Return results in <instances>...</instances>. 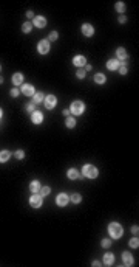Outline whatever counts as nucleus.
Wrapping results in <instances>:
<instances>
[{
	"label": "nucleus",
	"mask_w": 139,
	"mask_h": 267,
	"mask_svg": "<svg viewBox=\"0 0 139 267\" xmlns=\"http://www.w3.org/2000/svg\"><path fill=\"white\" fill-rule=\"evenodd\" d=\"M107 68L108 70H117L119 68V61H117V59H110V61L107 62Z\"/></svg>",
	"instance_id": "17"
},
{
	"label": "nucleus",
	"mask_w": 139,
	"mask_h": 267,
	"mask_svg": "<svg viewBox=\"0 0 139 267\" xmlns=\"http://www.w3.org/2000/svg\"><path fill=\"white\" fill-rule=\"evenodd\" d=\"M34 107H36V104H34V103H28V104H26V110L33 113V112H34Z\"/></svg>",
	"instance_id": "32"
},
{
	"label": "nucleus",
	"mask_w": 139,
	"mask_h": 267,
	"mask_svg": "<svg viewBox=\"0 0 139 267\" xmlns=\"http://www.w3.org/2000/svg\"><path fill=\"white\" fill-rule=\"evenodd\" d=\"M42 120H44V115H42L40 112H33V115H31V121L34 124H40Z\"/></svg>",
	"instance_id": "15"
},
{
	"label": "nucleus",
	"mask_w": 139,
	"mask_h": 267,
	"mask_svg": "<svg viewBox=\"0 0 139 267\" xmlns=\"http://www.w3.org/2000/svg\"><path fill=\"white\" fill-rule=\"evenodd\" d=\"M14 157L15 159H19V160H22L23 157H25V152L22 151V149H19V151H15V154H14Z\"/></svg>",
	"instance_id": "29"
},
{
	"label": "nucleus",
	"mask_w": 139,
	"mask_h": 267,
	"mask_svg": "<svg viewBox=\"0 0 139 267\" xmlns=\"http://www.w3.org/2000/svg\"><path fill=\"white\" fill-rule=\"evenodd\" d=\"M42 202H44V197H42L39 193H33V196L29 197V205L33 206V208H40Z\"/></svg>",
	"instance_id": "4"
},
{
	"label": "nucleus",
	"mask_w": 139,
	"mask_h": 267,
	"mask_svg": "<svg viewBox=\"0 0 139 267\" xmlns=\"http://www.w3.org/2000/svg\"><path fill=\"white\" fill-rule=\"evenodd\" d=\"M82 200V197H81V194H77V193H74V194H71V202L73 204H79Z\"/></svg>",
	"instance_id": "27"
},
{
	"label": "nucleus",
	"mask_w": 139,
	"mask_h": 267,
	"mask_svg": "<svg viewBox=\"0 0 139 267\" xmlns=\"http://www.w3.org/2000/svg\"><path fill=\"white\" fill-rule=\"evenodd\" d=\"M108 233L113 239H119L122 235H124V228H122L121 224H117V222H111V224L108 225Z\"/></svg>",
	"instance_id": "1"
},
{
	"label": "nucleus",
	"mask_w": 139,
	"mask_h": 267,
	"mask_svg": "<svg viewBox=\"0 0 139 267\" xmlns=\"http://www.w3.org/2000/svg\"><path fill=\"white\" fill-rule=\"evenodd\" d=\"M84 103L82 101H74L71 106H70V112L73 113V115H81V113H84Z\"/></svg>",
	"instance_id": "3"
},
{
	"label": "nucleus",
	"mask_w": 139,
	"mask_h": 267,
	"mask_svg": "<svg viewBox=\"0 0 139 267\" xmlns=\"http://www.w3.org/2000/svg\"><path fill=\"white\" fill-rule=\"evenodd\" d=\"M130 247H131V248H138V247H139L138 238H131V239H130Z\"/></svg>",
	"instance_id": "28"
},
{
	"label": "nucleus",
	"mask_w": 139,
	"mask_h": 267,
	"mask_svg": "<svg viewBox=\"0 0 139 267\" xmlns=\"http://www.w3.org/2000/svg\"><path fill=\"white\" fill-rule=\"evenodd\" d=\"M44 98H45V96H44V93H42V92H37L36 95H33V101H31V103H34V104H39V103L44 101Z\"/></svg>",
	"instance_id": "20"
},
{
	"label": "nucleus",
	"mask_w": 139,
	"mask_h": 267,
	"mask_svg": "<svg viewBox=\"0 0 139 267\" xmlns=\"http://www.w3.org/2000/svg\"><path fill=\"white\" fill-rule=\"evenodd\" d=\"M73 64L76 65V67H82V65L87 64V58L82 56V54H77V56H74V59H73Z\"/></svg>",
	"instance_id": "11"
},
{
	"label": "nucleus",
	"mask_w": 139,
	"mask_h": 267,
	"mask_svg": "<svg viewBox=\"0 0 139 267\" xmlns=\"http://www.w3.org/2000/svg\"><path fill=\"white\" fill-rule=\"evenodd\" d=\"M0 68H2V67H0Z\"/></svg>",
	"instance_id": "42"
},
{
	"label": "nucleus",
	"mask_w": 139,
	"mask_h": 267,
	"mask_svg": "<svg viewBox=\"0 0 139 267\" xmlns=\"http://www.w3.org/2000/svg\"><path fill=\"white\" fill-rule=\"evenodd\" d=\"M33 25H36L37 28H44V26L46 25V19L44 17V16H34Z\"/></svg>",
	"instance_id": "8"
},
{
	"label": "nucleus",
	"mask_w": 139,
	"mask_h": 267,
	"mask_svg": "<svg viewBox=\"0 0 139 267\" xmlns=\"http://www.w3.org/2000/svg\"><path fill=\"white\" fill-rule=\"evenodd\" d=\"M82 33H84V36H87V37H91L93 34H94V28L90 23H84L82 25Z\"/></svg>",
	"instance_id": "10"
},
{
	"label": "nucleus",
	"mask_w": 139,
	"mask_h": 267,
	"mask_svg": "<svg viewBox=\"0 0 139 267\" xmlns=\"http://www.w3.org/2000/svg\"><path fill=\"white\" fill-rule=\"evenodd\" d=\"M70 113H71V112H70V109H65V110H63V115H65V117H70Z\"/></svg>",
	"instance_id": "39"
},
{
	"label": "nucleus",
	"mask_w": 139,
	"mask_h": 267,
	"mask_svg": "<svg viewBox=\"0 0 139 267\" xmlns=\"http://www.w3.org/2000/svg\"><path fill=\"white\" fill-rule=\"evenodd\" d=\"M100 244H102L104 248H108L111 246V241H110V239H102V242H100Z\"/></svg>",
	"instance_id": "30"
},
{
	"label": "nucleus",
	"mask_w": 139,
	"mask_h": 267,
	"mask_svg": "<svg viewBox=\"0 0 139 267\" xmlns=\"http://www.w3.org/2000/svg\"><path fill=\"white\" fill-rule=\"evenodd\" d=\"M57 37H59L57 31H51L50 33V39H48V41H57Z\"/></svg>",
	"instance_id": "31"
},
{
	"label": "nucleus",
	"mask_w": 139,
	"mask_h": 267,
	"mask_svg": "<svg viewBox=\"0 0 139 267\" xmlns=\"http://www.w3.org/2000/svg\"><path fill=\"white\" fill-rule=\"evenodd\" d=\"M13 84H14V85L23 84V75H22V73H15V75H13Z\"/></svg>",
	"instance_id": "18"
},
{
	"label": "nucleus",
	"mask_w": 139,
	"mask_h": 267,
	"mask_svg": "<svg viewBox=\"0 0 139 267\" xmlns=\"http://www.w3.org/2000/svg\"><path fill=\"white\" fill-rule=\"evenodd\" d=\"M119 22H121V23H125V22H127V17H125V16H121V17H119Z\"/></svg>",
	"instance_id": "38"
},
{
	"label": "nucleus",
	"mask_w": 139,
	"mask_h": 267,
	"mask_svg": "<svg viewBox=\"0 0 139 267\" xmlns=\"http://www.w3.org/2000/svg\"><path fill=\"white\" fill-rule=\"evenodd\" d=\"M65 124H67V127L73 129L74 126H76V120H74L73 117H67V120H65Z\"/></svg>",
	"instance_id": "23"
},
{
	"label": "nucleus",
	"mask_w": 139,
	"mask_h": 267,
	"mask_svg": "<svg viewBox=\"0 0 139 267\" xmlns=\"http://www.w3.org/2000/svg\"><path fill=\"white\" fill-rule=\"evenodd\" d=\"M113 263H114V255L110 253V252H107V253L104 255V264H105V266H111Z\"/></svg>",
	"instance_id": "14"
},
{
	"label": "nucleus",
	"mask_w": 139,
	"mask_h": 267,
	"mask_svg": "<svg viewBox=\"0 0 139 267\" xmlns=\"http://www.w3.org/2000/svg\"><path fill=\"white\" fill-rule=\"evenodd\" d=\"M116 56H117V61H122L124 64H125L127 58H128V56H127V51H125L122 47H121V48H117V50H116Z\"/></svg>",
	"instance_id": "13"
},
{
	"label": "nucleus",
	"mask_w": 139,
	"mask_h": 267,
	"mask_svg": "<svg viewBox=\"0 0 139 267\" xmlns=\"http://www.w3.org/2000/svg\"><path fill=\"white\" fill-rule=\"evenodd\" d=\"M94 81H96L98 84H105L107 78H105V75H102V73H98V75H94Z\"/></svg>",
	"instance_id": "22"
},
{
	"label": "nucleus",
	"mask_w": 139,
	"mask_h": 267,
	"mask_svg": "<svg viewBox=\"0 0 139 267\" xmlns=\"http://www.w3.org/2000/svg\"><path fill=\"white\" fill-rule=\"evenodd\" d=\"M67 176H68V179H71V180H76V179H79V177H81V174L77 172V169H76V168H71V169H68Z\"/></svg>",
	"instance_id": "16"
},
{
	"label": "nucleus",
	"mask_w": 139,
	"mask_h": 267,
	"mask_svg": "<svg viewBox=\"0 0 139 267\" xmlns=\"http://www.w3.org/2000/svg\"><path fill=\"white\" fill-rule=\"evenodd\" d=\"M50 191H51L50 187H42L40 191H39V194L42 196V197H44V196H48V194H50Z\"/></svg>",
	"instance_id": "26"
},
{
	"label": "nucleus",
	"mask_w": 139,
	"mask_h": 267,
	"mask_svg": "<svg viewBox=\"0 0 139 267\" xmlns=\"http://www.w3.org/2000/svg\"><path fill=\"white\" fill-rule=\"evenodd\" d=\"M114 8H116L117 13H124V11H125V3L124 2H116Z\"/></svg>",
	"instance_id": "24"
},
{
	"label": "nucleus",
	"mask_w": 139,
	"mask_h": 267,
	"mask_svg": "<svg viewBox=\"0 0 139 267\" xmlns=\"http://www.w3.org/2000/svg\"><path fill=\"white\" fill-rule=\"evenodd\" d=\"M0 84H3V78H2V76H0Z\"/></svg>",
	"instance_id": "40"
},
{
	"label": "nucleus",
	"mask_w": 139,
	"mask_h": 267,
	"mask_svg": "<svg viewBox=\"0 0 139 267\" xmlns=\"http://www.w3.org/2000/svg\"><path fill=\"white\" fill-rule=\"evenodd\" d=\"M119 73H121V75H125V73H127V67H125V65L119 67Z\"/></svg>",
	"instance_id": "35"
},
{
	"label": "nucleus",
	"mask_w": 139,
	"mask_h": 267,
	"mask_svg": "<svg viewBox=\"0 0 139 267\" xmlns=\"http://www.w3.org/2000/svg\"><path fill=\"white\" fill-rule=\"evenodd\" d=\"M2 115H3V112H2V109H0V118H2Z\"/></svg>",
	"instance_id": "41"
},
{
	"label": "nucleus",
	"mask_w": 139,
	"mask_h": 267,
	"mask_svg": "<svg viewBox=\"0 0 139 267\" xmlns=\"http://www.w3.org/2000/svg\"><path fill=\"white\" fill-rule=\"evenodd\" d=\"M26 17H28V19H34V13H33V11H28V13H26Z\"/></svg>",
	"instance_id": "36"
},
{
	"label": "nucleus",
	"mask_w": 139,
	"mask_h": 267,
	"mask_svg": "<svg viewBox=\"0 0 139 267\" xmlns=\"http://www.w3.org/2000/svg\"><path fill=\"white\" fill-rule=\"evenodd\" d=\"M19 93H20V90H19V89H15V87H14V89H11V96H13V98L19 96Z\"/></svg>",
	"instance_id": "33"
},
{
	"label": "nucleus",
	"mask_w": 139,
	"mask_h": 267,
	"mask_svg": "<svg viewBox=\"0 0 139 267\" xmlns=\"http://www.w3.org/2000/svg\"><path fill=\"white\" fill-rule=\"evenodd\" d=\"M76 76H77L79 79H84V78H85V72H84V70H77Z\"/></svg>",
	"instance_id": "34"
},
{
	"label": "nucleus",
	"mask_w": 139,
	"mask_h": 267,
	"mask_svg": "<svg viewBox=\"0 0 139 267\" xmlns=\"http://www.w3.org/2000/svg\"><path fill=\"white\" fill-rule=\"evenodd\" d=\"M50 48H51V43H50L48 39H42L39 43H37V50H39L40 54H46L48 51H50Z\"/></svg>",
	"instance_id": "5"
},
{
	"label": "nucleus",
	"mask_w": 139,
	"mask_h": 267,
	"mask_svg": "<svg viewBox=\"0 0 139 267\" xmlns=\"http://www.w3.org/2000/svg\"><path fill=\"white\" fill-rule=\"evenodd\" d=\"M22 93L25 96H33L34 95V87L31 84H23L22 85Z\"/></svg>",
	"instance_id": "12"
},
{
	"label": "nucleus",
	"mask_w": 139,
	"mask_h": 267,
	"mask_svg": "<svg viewBox=\"0 0 139 267\" xmlns=\"http://www.w3.org/2000/svg\"><path fill=\"white\" fill-rule=\"evenodd\" d=\"M31 30H33V23H31V22H25V23L22 25V31L23 33H29Z\"/></svg>",
	"instance_id": "25"
},
{
	"label": "nucleus",
	"mask_w": 139,
	"mask_h": 267,
	"mask_svg": "<svg viewBox=\"0 0 139 267\" xmlns=\"http://www.w3.org/2000/svg\"><path fill=\"white\" fill-rule=\"evenodd\" d=\"M11 159V152L9 151H0V163H5Z\"/></svg>",
	"instance_id": "19"
},
{
	"label": "nucleus",
	"mask_w": 139,
	"mask_h": 267,
	"mask_svg": "<svg viewBox=\"0 0 139 267\" xmlns=\"http://www.w3.org/2000/svg\"><path fill=\"white\" fill-rule=\"evenodd\" d=\"M44 101H45L46 109H54V107H56V104H57V100H56V96H54V95H48V96H45V98H44Z\"/></svg>",
	"instance_id": "6"
},
{
	"label": "nucleus",
	"mask_w": 139,
	"mask_h": 267,
	"mask_svg": "<svg viewBox=\"0 0 139 267\" xmlns=\"http://www.w3.org/2000/svg\"><path fill=\"white\" fill-rule=\"evenodd\" d=\"M138 230H139V228H138L136 225H135V227H131V233H133V235H138Z\"/></svg>",
	"instance_id": "37"
},
{
	"label": "nucleus",
	"mask_w": 139,
	"mask_h": 267,
	"mask_svg": "<svg viewBox=\"0 0 139 267\" xmlns=\"http://www.w3.org/2000/svg\"><path fill=\"white\" fill-rule=\"evenodd\" d=\"M122 263H124V266H133V255L130 252H124L122 253Z\"/></svg>",
	"instance_id": "9"
},
{
	"label": "nucleus",
	"mask_w": 139,
	"mask_h": 267,
	"mask_svg": "<svg viewBox=\"0 0 139 267\" xmlns=\"http://www.w3.org/2000/svg\"><path fill=\"white\" fill-rule=\"evenodd\" d=\"M68 202H70V197L65 194V193H60V194H57V197H56V204L59 205V206H65V205H68Z\"/></svg>",
	"instance_id": "7"
},
{
	"label": "nucleus",
	"mask_w": 139,
	"mask_h": 267,
	"mask_svg": "<svg viewBox=\"0 0 139 267\" xmlns=\"http://www.w3.org/2000/svg\"><path fill=\"white\" fill-rule=\"evenodd\" d=\"M40 183L37 182V180H33L31 182V185H29V189H31V193H39L40 191Z\"/></svg>",
	"instance_id": "21"
},
{
	"label": "nucleus",
	"mask_w": 139,
	"mask_h": 267,
	"mask_svg": "<svg viewBox=\"0 0 139 267\" xmlns=\"http://www.w3.org/2000/svg\"><path fill=\"white\" fill-rule=\"evenodd\" d=\"M98 174H99L98 168H96V166H93V165H85V166L82 168V176H84V177H88V179H96V177H98Z\"/></svg>",
	"instance_id": "2"
}]
</instances>
